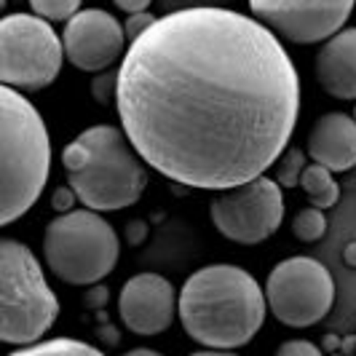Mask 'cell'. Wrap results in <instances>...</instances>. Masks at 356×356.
I'll list each match as a JSON object with an SVG mask.
<instances>
[{"label":"cell","instance_id":"23","mask_svg":"<svg viewBox=\"0 0 356 356\" xmlns=\"http://www.w3.org/2000/svg\"><path fill=\"white\" fill-rule=\"evenodd\" d=\"M279 354L282 356H300V354L319 356V346H314V343H308V340H286V343L279 346Z\"/></svg>","mask_w":356,"mask_h":356},{"label":"cell","instance_id":"15","mask_svg":"<svg viewBox=\"0 0 356 356\" xmlns=\"http://www.w3.org/2000/svg\"><path fill=\"white\" fill-rule=\"evenodd\" d=\"M300 188H303L305 198L311 201V207H319V209L335 207L340 198V185L335 182V172H330L327 166H321L316 161L303 169Z\"/></svg>","mask_w":356,"mask_h":356},{"label":"cell","instance_id":"16","mask_svg":"<svg viewBox=\"0 0 356 356\" xmlns=\"http://www.w3.org/2000/svg\"><path fill=\"white\" fill-rule=\"evenodd\" d=\"M27 356V354H91V356H99L102 351L91 343H83V340H75V338H40L30 346H22V348H14L11 356Z\"/></svg>","mask_w":356,"mask_h":356},{"label":"cell","instance_id":"19","mask_svg":"<svg viewBox=\"0 0 356 356\" xmlns=\"http://www.w3.org/2000/svg\"><path fill=\"white\" fill-rule=\"evenodd\" d=\"M83 0H30V8L49 22H70L81 11Z\"/></svg>","mask_w":356,"mask_h":356},{"label":"cell","instance_id":"24","mask_svg":"<svg viewBox=\"0 0 356 356\" xmlns=\"http://www.w3.org/2000/svg\"><path fill=\"white\" fill-rule=\"evenodd\" d=\"M113 3H115V8L124 11V14H140V11H147V8H150L153 0H113Z\"/></svg>","mask_w":356,"mask_h":356},{"label":"cell","instance_id":"22","mask_svg":"<svg viewBox=\"0 0 356 356\" xmlns=\"http://www.w3.org/2000/svg\"><path fill=\"white\" fill-rule=\"evenodd\" d=\"M156 22V17L153 14H147V11H140V14H129V19H126L124 30H126V38H137L143 35L145 30L150 27Z\"/></svg>","mask_w":356,"mask_h":356},{"label":"cell","instance_id":"4","mask_svg":"<svg viewBox=\"0 0 356 356\" xmlns=\"http://www.w3.org/2000/svg\"><path fill=\"white\" fill-rule=\"evenodd\" d=\"M0 222L11 225L46 188L51 137L38 107L14 86L0 89Z\"/></svg>","mask_w":356,"mask_h":356},{"label":"cell","instance_id":"25","mask_svg":"<svg viewBox=\"0 0 356 356\" xmlns=\"http://www.w3.org/2000/svg\"><path fill=\"white\" fill-rule=\"evenodd\" d=\"M346 260H348L351 266H356V244H351V247H348V252H346Z\"/></svg>","mask_w":356,"mask_h":356},{"label":"cell","instance_id":"12","mask_svg":"<svg viewBox=\"0 0 356 356\" xmlns=\"http://www.w3.org/2000/svg\"><path fill=\"white\" fill-rule=\"evenodd\" d=\"M179 292L161 273L131 276L118 295V314L131 335L153 338L172 327L179 314Z\"/></svg>","mask_w":356,"mask_h":356},{"label":"cell","instance_id":"9","mask_svg":"<svg viewBox=\"0 0 356 356\" xmlns=\"http://www.w3.org/2000/svg\"><path fill=\"white\" fill-rule=\"evenodd\" d=\"M214 228L236 244H260L279 231L284 220V193L282 185L268 175L220 191L209 204Z\"/></svg>","mask_w":356,"mask_h":356},{"label":"cell","instance_id":"20","mask_svg":"<svg viewBox=\"0 0 356 356\" xmlns=\"http://www.w3.org/2000/svg\"><path fill=\"white\" fill-rule=\"evenodd\" d=\"M91 97L97 99V105L115 102V97H118V70L113 72L107 67V70L97 72V78H91Z\"/></svg>","mask_w":356,"mask_h":356},{"label":"cell","instance_id":"18","mask_svg":"<svg viewBox=\"0 0 356 356\" xmlns=\"http://www.w3.org/2000/svg\"><path fill=\"white\" fill-rule=\"evenodd\" d=\"M327 233V217H324V209L319 207H308L303 212L295 214L292 220V236L300 238V241H319L321 236Z\"/></svg>","mask_w":356,"mask_h":356},{"label":"cell","instance_id":"10","mask_svg":"<svg viewBox=\"0 0 356 356\" xmlns=\"http://www.w3.org/2000/svg\"><path fill=\"white\" fill-rule=\"evenodd\" d=\"M356 0H250V11L289 43H321L332 38L354 11Z\"/></svg>","mask_w":356,"mask_h":356},{"label":"cell","instance_id":"21","mask_svg":"<svg viewBox=\"0 0 356 356\" xmlns=\"http://www.w3.org/2000/svg\"><path fill=\"white\" fill-rule=\"evenodd\" d=\"M78 201H81V198H78V193L72 191L70 185H62V188H56V191H54L51 207L59 214H62V212H72V207H75Z\"/></svg>","mask_w":356,"mask_h":356},{"label":"cell","instance_id":"8","mask_svg":"<svg viewBox=\"0 0 356 356\" xmlns=\"http://www.w3.org/2000/svg\"><path fill=\"white\" fill-rule=\"evenodd\" d=\"M268 311L292 330L319 324L335 303L332 273L314 257H286L268 273Z\"/></svg>","mask_w":356,"mask_h":356},{"label":"cell","instance_id":"26","mask_svg":"<svg viewBox=\"0 0 356 356\" xmlns=\"http://www.w3.org/2000/svg\"><path fill=\"white\" fill-rule=\"evenodd\" d=\"M129 354H145V356H159V351H153V348H131Z\"/></svg>","mask_w":356,"mask_h":356},{"label":"cell","instance_id":"3","mask_svg":"<svg viewBox=\"0 0 356 356\" xmlns=\"http://www.w3.org/2000/svg\"><path fill=\"white\" fill-rule=\"evenodd\" d=\"M62 163L81 204L97 212L137 204L147 185L145 159L118 126H89L62 150Z\"/></svg>","mask_w":356,"mask_h":356},{"label":"cell","instance_id":"17","mask_svg":"<svg viewBox=\"0 0 356 356\" xmlns=\"http://www.w3.org/2000/svg\"><path fill=\"white\" fill-rule=\"evenodd\" d=\"M305 166H308V161H305L303 150L286 145V150L279 156V161H276L270 169H276V172H273V179H276L282 188H298Z\"/></svg>","mask_w":356,"mask_h":356},{"label":"cell","instance_id":"11","mask_svg":"<svg viewBox=\"0 0 356 356\" xmlns=\"http://www.w3.org/2000/svg\"><path fill=\"white\" fill-rule=\"evenodd\" d=\"M65 56L72 67L83 72L107 70L118 56H124L126 30L113 14L102 8H81L65 22Z\"/></svg>","mask_w":356,"mask_h":356},{"label":"cell","instance_id":"27","mask_svg":"<svg viewBox=\"0 0 356 356\" xmlns=\"http://www.w3.org/2000/svg\"><path fill=\"white\" fill-rule=\"evenodd\" d=\"M351 115H354V118H356V105H354V113H351Z\"/></svg>","mask_w":356,"mask_h":356},{"label":"cell","instance_id":"5","mask_svg":"<svg viewBox=\"0 0 356 356\" xmlns=\"http://www.w3.org/2000/svg\"><path fill=\"white\" fill-rule=\"evenodd\" d=\"M59 316V300L27 244L0 241V340L22 348L40 340Z\"/></svg>","mask_w":356,"mask_h":356},{"label":"cell","instance_id":"14","mask_svg":"<svg viewBox=\"0 0 356 356\" xmlns=\"http://www.w3.org/2000/svg\"><path fill=\"white\" fill-rule=\"evenodd\" d=\"M314 72L335 99H356V27H343L321 43Z\"/></svg>","mask_w":356,"mask_h":356},{"label":"cell","instance_id":"6","mask_svg":"<svg viewBox=\"0 0 356 356\" xmlns=\"http://www.w3.org/2000/svg\"><path fill=\"white\" fill-rule=\"evenodd\" d=\"M121 254L115 228L97 209H72L54 217L43 233V257L65 284L91 286L113 273Z\"/></svg>","mask_w":356,"mask_h":356},{"label":"cell","instance_id":"7","mask_svg":"<svg viewBox=\"0 0 356 356\" xmlns=\"http://www.w3.org/2000/svg\"><path fill=\"white\" fill-rule=\"evenodd\" d=\"M65 43L51 22L38 14H6L0 19V81L33 94L51 86L65 62Z\"/></svg>","mask_w":356,"mask_h":356},{"label":"cell","instance_id":"1","mask_svg":"<svg viewBox=\"0 0 356 356\" xmlns=\"http://www.w3.org/2000/svg\"><path fill=\"white\" fill-rule=\"evenodd\" d=\"M118 121L166 179L228 191L266 175L300 118V75L260 19L179 8L131 38L118 67Z\"/></svg>","mask_w":356,"mask_h":356},{"label":"cell","instance_id":"2","mask_svg":"<svg viewBox=\"0 0 356 356\" xmlns=\"http://www.w3.org/2000/svg\"><path fill=\"white\" fill-rule=\"evenodd\" d=\"M179 324L198 354L244 348L266 324V289L250 270L228 263L198 268L179 289Z\"/></svg>","mask_w":356,"mask_h":356},{"label":"cell","instance_id":"13","mask_svg":"<svg viewBox=\"0 0 356 356\" xmlns=\"http://www.w3.org/2000/svg\"><path fill=\"white\" fill-rule=\"evenodd\" d=\"M308 159L343 175L356 166V118L346 113H324L308 131Z\"/></svg>","mask_w":356,"mask_h":356}]
</instances>
